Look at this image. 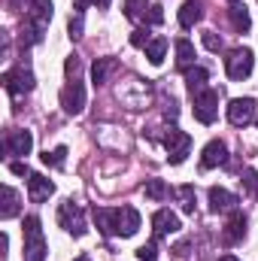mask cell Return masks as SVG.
<instances>
[{"label": "cell", "instance_id": "30bf717a", "mask_svg": "<svg viewBox=\"0 0 258 261\" xmlns=\"http://www.w3.org/2000/svg\"><path fill=\"white\" fill-rule=\"evenodd\" d=\"M52 0H31V9H28V24L31 28H37L40 34L49 28V21H52Z\"/></svg>", "mask_w": 258, "mask_h": 261}, {"label": "cell", "instance_id": "52a82bcc", "mask_svg": "<svg viewBox=\"0 0 258 261\" xmlns=\"http://www.w3.org/2000/svg\"><path fill=\"white\" fill-rule=\"evenodd\" d=\"M228 122L234 128H246L255 122V100L252 97H234L228 103Z\"/></svg>", "mask_w": 258, "mask_h": 261}, {"label": "cell", "instance_id": "8d00e7d4", "mask_svg": "<svg viewBox=\"0 0 258 261\" xmlns=\"http://www.w3.org/2000/svg\"><path fill=\"white\" fill-rule=\"evenodd\" d=\"M88 3H94V0H76V9H85Z\"/></svg>", "mask_w": 258, "mask_h": 261}, {"label": "cell", "instance_id": "603a6c76", "mask_svg": "<svg viewBox=\"0 0 258 261\" xmlns=\"http://www.w3.org/2000/svg\"><path fill=\"white\" fill-rule=\"evenodd\" d=\"M164 52H167V40L164 37H155V40H149V46H146V58H149V64H161L164 61Z\"/></svg>", "mask_w": 258, "mask_h": 261}, {"label": "cell", "instance_id": "7402d4cb", "mask_svg": "<svg viewBox=\"0 0 258 261\" xmlns=\"http://www.w3.org/2000/svg\"><path fill=\"white\" fill-rule=\"evenodd\" d=\"M194 46L189 43V40H176V67L186 73V70H192V67H197L194 64Z\"/></svg>", "mask_w": 258, "mask_h": 261}, {"label": "cell", "instance_id": "4316f807", "mask_svg": "<svg viewBox=\"0 0 258 261\" xmlns=\"http://www.w3.org/2000/svg\"><path fill=\"white\" fill-rule=\"evenodd\" d=\"M64 158H67V146H58V149H46V155H43V164H49V167H64Z\"/></svg>", "mask_w": 258, "mask_h": 261}, {"label": "cell", "instance_id": "6da1fadb", "mask_svg": "<svg viewBox=\"0 0 258 261\" xmlns=\"http://www.w3.org/2000/svg\"><path fill=\"white\" fill-rule=\"evenodd\" d=\"M24 261H46V240L37 216L24 219Z\"/></svg>", "mask_w": 258, "mask_h": 261}, {"label": "cell", "instance_id": "83f0119b", "mask_svg": "<svg viewBox=\"0 0 258 261\" xmlns=\"http://www.w3.org/2000/svg\"><path fill=\"white\" fill-rule=\"evenodd\" d=\"M176 197H179V203H183L186 213H194V186H179Z\"/></svg>", "mask_w": 258, "mask_h": 261}, {"label": "cell", "instance_id": "5bb4252c", "mask_svg": "<svg viewBox=\"0 0 258 261\" xmlns=\"http://www.w3.org/2000/svg\"><path fill=\"white\" fill-rule=\"evenodd\" d=\"M52 192H55V182H52V179H46V176H40V173H31V176H28V197H31L34 203L49 200Z\"/></svg>", "mask_w": 258, "mask_h": 261}, {"label": "cell", "instance_id": "8fae6325", "mask_svg": "<svg viewBox=\"0 0 258 261\" xmlns=\"http://www.w3.org/2000/svg\"><path fill=\"white\" fill-rule=\"evenodd\" d=\"M225 161H228V146L222 140H210L203 146V152H200V167L203 170H213V167H219Z\"/></svg>", "mask_w": 258, "mask_h": 261}, {"label": "cell", "instance_id": "3957f363", "mask_svg": "<svg viewBox=\"0 0 258 261\" xmlns=\"http://www.w3.org/2000/svg\"><path fill=\"white\" fill-rule=\"evenodd\" d=\"M58 225L64 228L67 234H73V237H82L88 228H85V213H82V206L79 203H73V200H64L61 206H58Z\"/></svg>", "mask_w": 258, "mask_h": 261}, {"label": "cell", "instance_id": "e0dca14e", "mask_svg": "<svg viewBox=\"0 0 258 261\" xmlns=\"http://www.w3.org/2000/svg\"><path fill=\"white\" fill-rule=\"evenodd\" d=\"M113 73H119V61L116 58H97L94 67H91V82L94 85H104V82H110Z\"/></svg>", "mask_w": 258, "mask_h": 261}, {"label": "cell", "instance_id": "1f68e13d", "mask_svg": "<svg viewBox=\"0 0 258 261\" xmlns=\"http://www.w3.org/2000/svg\"><path fill=\"white\" fill-rule=\"evenodd\" d=\"M203 46H207L210 52H222V37H219L216 31H203Z\"/></svg>", "mask_w": 258, "mask_h": 261}, {"label": "cell", "instance_id": "d4e9b609", "mask_svg": "<svg viewBox=\"0 0 258 261\" xmlns=\"http://www.w3.org/2000/svg\"><path fill=\"white\" fill-rule=\"evenodd\" d=\"M149 0H125V15H128L131 21H143L146 18V12H149Z\"/></svg>", "mask_w": 258, "mask_h": 261}, {"label": "cell", "instance_id": "e575fe53", "mask_svg": "<svg viewBox=\"0 0 258 261\" xmlns=\"http://www.w3.org/2000/svg\"><path fill=\"white\" fill-rule=\"evenodd\" d=\"M64 70H67V76H70V79H79V70H82L79 58H76V55H70V58H67V64H64Z\"/></svg>", "mask_w": 258, "mask_h": 261}, {"label": "cell", "instance_id": "d6a6232c", "mask_svg": "<svg viewBox=\"0 0 258 261\" xmlns=\"http://www.w3.org/2000/svg\"><path fill=\"white\" fill-rule=\"evenodd\" d=\"M240 182H243V186L258 197V173L252 170V167H246V170H243V179H240Z\"/></svg>", "mask_w": 258, "mask_h": 261}, {"label": "cell", "instance_id": "ab89813d", "mask_svg": "<svg viewBox=\"0 0 258 261\" xmlns=\"http://www.w3.org/2000/svg\"><path fill=\"white\" fill-rule=\"evenodd\" d=\"M76 261H88V258H85V255H79V258H76Z\"/></svg>", "mask_w": 258, "mask_h": 261}, {"label": "cell", "instance_id": "f546056e", "mask_svg": "<svg viewBox=\"0 0 258 261\" xmlns=\"http://www.w3.org/2000/svg\"><path fill=\"white\" fill-rule=\"evenodd\" d=\"M137 258H140V261H155V258H158V246H155V240L143 243V246L137 249Z\"/></svg>", "mask_w": 258, "mask_h": 261}, {"label": "cell", "instance_id": "9a60e30c", "mask_svg": "<svg viewBox=\"0 0 258 261\" xmlns=\"http://www.w3.org/2000/svg\"><path fill=\"white\" fill-rule=\"evenodd\" d=\"M183 225H179V216L176 213H170V210H158L155 216H152V231H155V237H164V234H176Z\"/></svg>", "mask_w": 258, "mask_h": 261}, {"label": "cell", "instance_id": "277c9868", "mask_svg": "<svg viewBox=\"0 0 258 261\" xmlns=\"http://www.w3.org/2000/svg\"><path fill=\"white\" fill-rule=\"evenodd\" d=\"M194 119L200 125H213L219 119V91L216 88H203L200 94H194Z\"/></svg>", "mask_w": 258, "mask_h": 261}, {"label": "cell", "instance_id": "74e56055", "mask_svg": "<svg viewBox=\"0 0 258 261\" xmlns=\"http://www.w3.org/2000/svg\"><path fill=\"white\" fill-rule=\"evenodd\" d=\"M94 3H97V6H100V9H107V6H110V3H113V0H94Z\"/></svg>", "mask_w": 258, "mask_h": 261}, {"label": "cell", "instance_id": "484cf974", "mask_svg": "<svg viewBox=\"0 0 258 261\" xmlns=\"http://www.w3.org/2000/svg\"><path fill=\"white\" fill-rule=\"evenodd\" d=\"M167 195H170V189L164 186V179H149V182H146V197H152V200H164Z\"/></svg>", "mask_w": 258, "mask_h": 261}, {"label": "cell", "instance_id": "d6986e66", "mask_svg": "<svg viewBox=\"0 0 258 261\" xmlns=\"http://www.w3.org/2000/svg\"><path fill=\"white\" fill-rule=\"evenodd\" d=\"M228 18H231V24H234V31H240V34H246V31L252 28V18H249V12H246V6H243L240 0H231V9H228Z\"/></svg>", "mask_w": 258, "mask_h": 261}, {"label": "cell", "instance_id": "ffe728a7", "mask_svg": "<svg viewBox=\"0 0 258 261\" xmlns=\"http://www.w3.org/2000/svg\"><path fill=\"white\" fill-rule=\"evenodd\" d=\"M207 79H210V73H207L203 67H192V70H186V88H189L192 97L207 88Z\"/></svg>", "mask_w": 258, "mask_h": 261}, {"label": "cell", "instance_id": "8992f818", "mask_svg": "<svg viewBox=\"0 0 258 261\" xmlns=\"http://www.w3.org/2000/svg\"><path fill=\"white\" fill-rule=\"evenodd\" d=\"M3 88L9 91V97H24L28 91H34V73L28 70V67H15V70H9L6 76H3Z\"/></svg>", "mask_w": 258, "mask_h": 261}, {"label": "cell", "instance_id": "cb8c5ba5", "mask_svg": "<svg viewBox=\"0 0 258 261\" xmlns=\"http://www.w3.org/2000/svg\"><path fill=\"white\" fill-rule=\"evenodd\" d=\"M0 216L3 219H12V216H18V195H15V189H3V206H0Z\"/></svg>", "mask_w": 258, "mask_h": 261}, {"label": "cell", "instance_id": "f1b7e54d", "mask_svg": "<svg viewBox=\"0 0 258 261\" xmlns=\"http://www.w3.org/2000/svg\"><path fill=\"white\" fill-rule=\"evenodd\" d=\"M161 21H164V9H161L158 3H152L149 12H146V18H143V24H146V28H149V24L155 28V24H161Z\"/></svg>", "mask_w": 258, "mask_h": 261}, {"label": "cell", "instance_id": "2e32d148", "mask_svg": "<svg viewBox=\"0 0 258 261\" xmlns=\"http://www.w3.org/2000/svg\"><path fill=\"white\" fill-rule=\"evenodd\" d=\"M243 234H246V216H243L240 210H234V213H231V222H228V228H225V234H222V240L231 246V243L243 240Z\"/></svg>", "mask_w": 258, "mask_h": 261}, {"label": "cell", "instance_id": "7a4b0ae2", "mask_svg": "<svg viewBox=\"0 0 258 261\" xmlns=\"http://www.w3.org/2000/svg\"><path fill=\"white\" fill-rule=\"evenodd\" d=\"M252 67H255L252 49H231L228 58H225V73H228V79H234V82H243V79L252 73Z\"/></svg>", "mask_w": 258, "mask_h": 261}, {"label": "cell", "instance_id": "9c48e42d", "mask_svg": "<svg viewBox=\"0 0 258 261\" xmlns=\"http://www.w3.org/2000/svg\"><path fill=\"white\" fill-rule=\"evenodd\" d=\"M137 231H140V213L134 206H116V234L134 237Z\"/></svg>", "mask_w": 258, "mask_h": 261}, {"label": "cell", "instance_id": "7c38bea8", "mask_svg": "<svg viewBox=\"0 0 258 261\" xmlns=\"http://www.w3.org/2000/svg\"><path fill=\"white\" fill-rule=\"evenodd\" d=\"M31 149H34V134L31 130H9L6 134V152L9 155L24 158V155H31Z\"/></svg>", "mask_w": 258, "mask_h": 261}, {"label": "cell", "instance_id": "4fadbf2b", "mask_svg": "<svg viewBox=\"0 0 258 261\" xmlns=\"http://www.w3.org/2000/svg\"><path fill=\"white\" fill-rule=\"evenodd\" d=\"M207 197H210V210H213V213H234L237 203H240V197L231 195L228 189H219V186H213Z\"/></svg>", "mask_w": 258, "mask_h": 261}, {"label": "cell", "instance_id": "ac0fdd59", "mask_svg": "<svg viewBox=\"0 0 258 261\" xmlns=\"http://www.w3.org/2000/svg\"><path fill=\"white\" fill-rule=\"evenodd\" d=\"M200 18H203V3L200 0H186L179 6V24L183 28H194Z\"/></svg>", "mask_w": 258, "mask_h": 261}, {"label": "cell", "instance_id": "d590c367", "mask_svg": "<svg viewBox=\"0 0 258 261\" xmlns=\"http://www.w3.org/2000/svg\"><path fill=\"white\" fill-rule=\"evenodd\" d=\"M9 170H12L15 176H31V170H28V164H21V161H15V164H12Z\"/></svg>", "mask_w": 258, "mask_h": 261}, {"label": "cell", "instance_id": "f35d334b", "mask_svg": "<svg viewBox=\"0 0 258 261\" xmlns=\"http://www.w3.org/2000/svg\"><path fill=\"white\" fill-rule=\"evenodd\" d=\"M219 261H240V258H237V255H222Z\"/></svg>", "mask_w": 258, "mask_h": 261}, {"label": "cell", "instance_id": "5b68a950", "mask_svg": "<svg viewBox=\"0 0 258 261\" xmlns=\"http://www.w3.org/2000/svg\"><path fill=\"white\" fill-rule=\"evenodd\" d=\"M164 149H167L170 164H183L186 155H189V149H192V137L179 128H170L164 134Z\"/></svg>", "mask_w": 258, "mask_h": 261}, {"label": "cell", "instance_id": "ba28073f", "mask_svg": "<svg viewBox=\"0 0 258 261\" xmlns=\"http://www.w3.org/2000/svg\"><path fill=\"white\" fill-rule=\"evenodd\" d=\"M61 107H64L67 116H79L82 107H85V88L79 79H70L64 88H61Z\"/></svg>", "mask_w": 258, "mask_h": 261}, {"label": "cell", "instance_id": "44dd1931", "mask_svg": "<svg viewBox=\"0 0 258 261\" xmlns=\"http://www.w3.org/2000/svg\"><path fill=\"white\" fill-rule=\"evenodd\" d=\"M94 222H97V228H100L107 237L116 234V210H110V206H94Z\"/></svg>", "mask_w": 258, "mask_h": 261}, {"label": "cell", "instance_id": "4dcf8cb0", "mask_svg": "<svg viewBox=\"0 0 258 261\" xmlns=\"http://www.w3.org/2000/svg\"><path fill=\"white\" fill-rule=\"evenodd\" d=\"M82 28H85V18H82V9H76L73 18H70V37L79 40V37H82Z\"/></svg>", "mask_w": 258, "mask_h": 261}, {"label": "cell", "instance_id": "836d02e7", "mask_svg": "<svg viewBox=\"0 0 258 261\" xmlns=\"http://www.w3.org/2000/svg\"><path fill=\"white\" fill-rule=\"evenodd\" d=\"M131 46H137V49H146V46H149V34H146L143 28H137V31L131 34Z\"/></svg>", "mask_w": 258, "mask_h": 261}]
</instances>
